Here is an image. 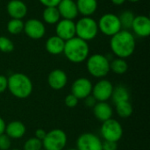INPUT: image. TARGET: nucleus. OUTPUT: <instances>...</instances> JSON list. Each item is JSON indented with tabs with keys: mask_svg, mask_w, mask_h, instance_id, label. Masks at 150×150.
Listing matches in <instances>:
<instances>
[{
	"mask_svg": "<svg viewBox=\"0 0 150 150\" xmlns=\"http://www.w3.org/2000/svg\"><path fill=\"white\" fill-rule=\"evenodd\" d=\"M110 47L116 57L128 58L134 53L136 47L134 35L129 30L122 29L111 37Z\"/></svg>",
	"mask_w": 150,
	"mask_h": 150,
	"instance_id": "nucleus-1",
	"label": "nucleus"
},
{
	"mask_svg": "<svg viewBox=\"0 0 150 150\" xmlns=\"http://www.w3.org/2000/svg\"><path fill=\"white\" fill-rule=\"evenodd\" d=\"M62 54L70 62L82 63L89 57L90 47L87 41L75 36L65 41Z\"/></svg>",
	"mask_w": 150,
	"mask_h": 150,
	"instance_id": "nucleus-2",
	"label": "nucleus"
},
{
	"mask_svg": "<svg viewBox=\"0 0 150 150\" xmlns=\"http://www.w3.org/2000/svg\"><path fill=\"white\" fill-rule=\"evenodd\" d=\"M8 78V86L7 90L10 93L18 98L25 99L31 96L33 85L30 77L24 73H13Z\"/></svg>",
	"mask_w": 150,
	"mask_h": 150,
	"instance_id": "nucleus-3",
	"label": "nucleus"
},
{
	"mask_svg": "<svg viewBox=\"0 0 150 150\" xmlns=\"http://www.w3.org/2000/svg\"><path fill=\"white\" fill-rule=\"evenodd\" d=\"M86 68L91 76L102 79L110 72V61L104 54H94L87 58Z\"/></svg>",
	"mask_w": 150,
	"mask_h": 150,
	"instance_id": "nucleus-4",
	"label": "nucleus"
},
{
	"mask_svg": "<svg viewBox=\"0 0 150 150\" xmlns=\"http://www.w3.org/2000/svg\"><path fill=\"white\" fill-rule=\"evenodd\" d=\"M98 33V22L91 17H83L76 23V36L87 42L95 39Z\"/></svg>",
	"mask_w": 150,
	"mask_h": 150,
	"instance_id": "nucleus-5",
	"label": "nucleus"
},
{
	"mask_svg": "<svg viewBox=\"0 0 150 150\" xmlns=\"http://www.w3.org/2000/svg\"><path fill=\"white\" fill-rule=\"evenodd\" d=\"M68 142L67 134L59 128H54L47 132L42 140V147L45 150H63Z\"/></svg>",
	"mask_w": 150,
	"mask_h": 150,
	"instance_id": "nucleus-6",
	"label": "nucleus"
},
{
	"mask_svg": "<svg viewBox=\"0 0 150 150\" xmlns=\"http://www.w3.org/2000/svg\"><path fill=\"white\" fill-rule=\"evenodd\" d=\"M98 31L104 35L112 37L118 32L122 30L119 16L113 13H105L102 15L98 21Z\"/></svg>",
	"mask_w": 150,
	"mask_h": 150,
	"instance_id": "nucleus-7",
	"label": "nucleus"
},
{
	"mask_svg": "<svg viewBox=\"0 0 150 150\" xmlns=\"http://www.w3.org/2000/svg\"><path fill=\"white\" fill-rule=\"evenodd\" d=\"M100 134L104 141L118 142L123 136V127L120 122L112 118L102 122Z\"/></svg>",
	"mask_w": 150,
	"mask_h": 150,
	"instance_id": "nucleus-8",
	"label": "nucleus"
},
{
	"mask_svg": "<svg viewBox=\"0 0 150 150\" xmlns=\"http://www.w3.org/2000/svg\"><path fill=\"white\" fill-rule=\"evenodd\" d=\"M113 88L114 86L111 81L102 78L93 85L91 96L97 102H107L111 99Z\"/></svg>",
	"mask_w": 150,
	"mask_h": 150,
	"instance_id": "nucleus-9",
	"label": "nucleus"
},
{
	"mask_svg": "<svg viewBox=\"0 0 150 150\" xmlns=\"http://www.w3.org/2000/svg\"><path fill=\"white\" fill-rule=\"evenodd\" d=\"M77 150H102V141L99 136L92 133H84L76 140Z\"/></svg>",
	"mask_w": 150,
	"mask_h": 150,
	"instance_id": "nucleus-10",
	"label": "nucleus"
},
{
	"mask_svg": "<svg viewBox=\"0 0 150 150\" xmlns=\"http://www.w3.org/2000/svg\"><path fill=\"white\" fill-rule=\"evenodd\" d=\"M93 84L91 81L87 77L76 78L71 84L70 91L71 94L76 97L79 100L84 99L88 96L91 95Z\"/></svg>",
	"mask_w": 150,
	"mask_h": 150,
	"instance_id": "nucleus-11",
	"label": "nucleus"
},
{
	"mask_svg": "<svg viewBox=\"0 0 150 150\" xmlns=\"http://www.w3.org/2000/svg\"><path fill=\"white\" fill-rule=\"evenodd\" d=\"M25 35L33 40H40L46 33V27L41 20L37 18H30L24 23V30Z\"/></svg>",
	"mask_w": 150,
	"mask_h": 150,
	"instance_id": "nucleus-12",
	"label": "nucleus"
},
{
	"mask_svg": "<svg viewBox=\"0 0 150 150\" xmlns=\"http://www.w3.org/2000/svg\"><path fill=\"white\" fill-rule=\"evenodd\" d=\"M55 35L67 41L76 36V23L69 19H60L55 25Z\"/></svg>",
	"mask_w": 150,
	"mask_h": 150,
	"instance_id": "nucleus-13",
	"label": "nucleus"
},
{
	"mask_svg": "<svg viewBox=\"0 0 150 150\" xmlns=\"http://www.w3.org/2000/svg\"><path fill=\"white\" fill-rule=\"evenodd\" d=\"M47 83L52 90L61 91L68 83V76L64 70L55 69L48 74Z\"/></svg>",
	"mask_w": 150,
	"mask_h": 150,
	"instance_id": "nucleus-14",
	"label": "nucleus"
},
{
	"mask_svg": "<svg viewBox=\"0 0 150 150\" xmlns=\"http://www.w3.org/2000/svg\"><path fill=\"white\" fill-rule=\"evenodd\" d=\"M131 29L139 37H149L150 35V18L145 15L135 16Z\"/></svg>",
	"mask_w": 150,
	"mask_h": 150,
	"instance_id": "nucleus-15",
	"label": "nucleus"
},
{
	"mask_svg": "<svg viewBox=\"0 0 150 150\" xmlns=\"http://www.w3.org/2000/svg\"><path fill=\"white\" fill-rule=\"evenodd\" d=\"M57 9L61 18L64 19L74 20L79 14L76 4L73 0H61Z\"/></svg>",
	"mask_w": 150,
	"mask_h": 150,
	"instance_id": "nucleus-16",
	"label": "nucleus"
},
{
	"mask_svg": "<svg viewBox=\"0 0 150 150\" xmlns=\"http://www.w3.org/2000/svg\"><path fill=\"white\" fill-rule=\"evenodd\" d=\"M6 11L11 18L22 19L27 14V6L23 0H11L6 5Z\"/></svg>",
	"mask_w": 150,
	"mask_h": 150,
	"instance_id": "nucleus-17",
	"label": "nucleus"
},
{
	"mask_svg": "<svg viewBox=\"0 0 150 150\" xmlns=\"http://www.w3.org/2000/svg\"><path fill=\"white\" fill-rule=\"evenodd\" d=\"M26 132V127L23 122L19 120H12L10 123L6 124L4 134L13 140L21 139Z\"/></svg>",
	"mask_w": 150,
	"mask_h": 150,
	"instance_id": "nucleus-18",
	"label": "nucleus"
},
{
	"mask_svg": "<svg viewBox=\"0 0 150 150\" xmlns=\"http://www.w3.org/2000/svg\"><path fill=\"white\" fill-rule=\"evenodd\" d=\"M92 110L96 119L101 122L112 119L113 115V109L107 102H97Z\"/></svg>",
	"mask_w": 150,
	"mask_h": 150,
	"instance_id": "nucleus-19",
	"label": "nucleus"
},
{
	"mask_svg": "<svg viewBox=\"0 0 150 150\" xmlns=\"http://www.w3.org/2000/svg\"><path fill=\"white\" fill-rule=\"evenodd\" d=\"M65 41L56 35L49 37L45 44L46 50L53 55H58L63 53Z\"/></svg>",
	"mask_w": 150,
	"mask_h": 150,
	"instance_id": "nucleus-20",
	"label": "nucleus"
},
{
	"mask_svg": "<svg viewBox=\"0 0 150 150\" xmlns=\"http://www.w3.org/2000/svg\"><path fill=\"white\" fill-rule=\"evenodd\" d=\"M78 13L83 17H91L98 9V0H76Z\"/></svg>",
	"mask_w": 150,
	"mask_h": 150,
	"instance_id": "nucleus-21",
	"label": "nucleus"
},
{
	"mask_svg": "<svg viewBox=\"0 0 150 150\" xmlns=\"http://www.w3.org/2000/svg\"><path fill=\"white\" fill-rule=\"evenodd\" d=\"M129 98H130V93L127 87H125L124 85H118L113 88L111 99L115 105L120 102L129 101Z\"/></svg>",
	"mask_w": 150,
	"mask_h": 150,
	"instance_id": "nucleus-22",
	"label": "nucleus"
},
{
	"mask_svg": "<svg viewBox=\"0 0 150 150\" xmlns=\"http://www.w3.org/2000/svg\"><path fill=\"white\" fill-rule=\"evenodd\" d=\"M42 18L44 22L48 25L56 24L61 19L57 7H45L42 13Z\"/></svg>",
	"mask_w": 150,
	"mask_h": 150,
	"instance_id": "nucleus-23",
	"label": "nucleus"
},
{
	"mask_svg": "<svg viewBox=\"0 0 150 150\" xmlns=\"http://www.w3.org/2000/svg\"><path fill=\"white\" fill-rule=\"evenodd\" d=\"M128 70V63L125 59L122 58H114L110 62V71L117 75H123Z\"/></svg>",
	"mask_w": 150,
	"mask_h": 150,
	"instance_id": "nucleus-24",
	"label": "nucleus"
},
{
	"mask_svg": "<svg viewBox=\"0 0 150 150\" xmlns=\"http://www.w3.org/2000/svg\"><path fill=\"white\" fill-rule=\"evenodd\" d=\"M115 111L119 117L122 119H127L133 114L134 109L132 104L129 101H124L115 105Z\"/></svg>",
	"mask_w": 150,
	"mask_h": 150,
	"instance_id": "nucleus-25",
	"label": "nucleus"
},
{
	"mask_svg": "<svg viewBox=\"0 0 150 150\" xmlns=\"http://www.w3.org/2000/svg\"><path fill=\"white\" fill-rule=\"evenodd\" d=\"M8 33H10L12 35L19 34L24 30V21L22 19H17V18H11L6 25Z\"/></svg>",
	"mask_w": 150,
	"mask_h": 150,
	"instance_id": "nucleus-26",
	"label": "nucleus"
},
{
	"mask_svg": "<svg viewBox=\"0 0 150 150\" xmlns=\"http://www.w3.org/2000/svg\"><path fill=\"white\" fill-rule=\"evenodd\" d=\"M134 14L133 11H124L123 12H121V14L119 16L120 24H121V27L124 30H129L132 27V24L133 21L134 19Z\"/></svg>",
	"mask_w": 150,
	"mask_h": 150,
	"instance_id": "nucleus-27",
	"label": "nucleus"
},
{
	"mask_svg": "<svg viewBox=\"0 0 150 150\" xmlns=\"http://www.w3.org/2000/svg\"><path fill=\"white\" fill-rule=\"evenodd\" d=\"M42 149V141L35 137L29 138L23 145V150H41Z\"/></svg>",
	"mask_w": 150,
	"mask_h": 150,
	"instance_id": "nucleus-28",
	"label": "nucleus"
},
{
	"mask_svg": "<svg viewBox=\"0 0 150 150\" xmlns=\"http://www.w3.org/2000/svg\"><path fill=\"white\" fill-rule=\"evenodd\" d=\"M14 49L13 42L5 36H0V51L3 53H11Z\"/></svg>",
	"mask_w": 150,
	"mask_h": 150,
	"instance_id": "nucleus-29",
	"label": "nucleus"
},
{
	"mask_svg": "<svg viewBox=\"0 0 150 150\" xmlns=\"http://www.w3.org/2000/svg\"><path fill=\"white\" fill-rule=\"evenodd\" d=\"M78 102H79V99L71 93L67 95L64 99V104L69 108H75L78 105Z\"/></svg>",
	"mask_w": 150,
	"mask_h": 150,
	"instance_id": "nucleus-30",
	"label": "nucleus"
},
{
	"mask_svg": "<svg viewBox=\"0 0 150 150\" xmlns=\"http://www.w3.org/2000/svg\"><path fill=\"white\" fill-rule=\"evenodd\" d=\"M11 147V139L5 134L0 135V150H9Z\"/></svg>",
	"mask_w": 150,
	"mask_h": 150,
	"instance_id": "nucleus-31",
	"label": "nucleus"
},
{
	"mask_svg": "<svg viewBox=\"0 0 150 150\" xmlns=\"http://www.w3.org/2000/svg\"><path fill=\"white\" fill-rule=\"evenodd\" d=\"M118 142L110 141H102V150H117Z\"/></svg>",
	"mask_w": 150,
	"mask_h": 150,
	"instance_id": "nucleus-32",
	"label": "nucleus"
},
{
	"mask_svg": "<svg viewBox=\"0 0 150 150\" xmlns=\"http://www.w3.org/2000/svg\"><path fill=\"white\" fill-rule=\"evenodd\" d=\"M7 86H8V78L4 75H0V94L4 93L7 90Z\"/></svg>",
	"mask_w": 150,
	"mask_h": 150,
	"instance_id": "nucleus-33",
	"label": "nucleus"
},
{
	"mask_svg": "<svg viewBox=\"0 0 150 150\" xmlns=\"http://www.w3.org/2000/svg\"><path fill=\"white\" fill-rule=\"evenodd\" d=\"M41 4L46 7H57L61 0H39Z\"/></svg>",
	"mask_w": 150,
	"mask_h": 150,
	"instance_id": "nucleus-34",
	"label": "nucleus"
},
{
	"mask_svg": "<svg viewBox=\"0 0 150 150\" xmlns=\"http://www.w3.org/2000/svg\"><path fill=\"white\" fill-rule=\"evenodd\" d=\"M83 100H84L83 102H84L85 106H87V107H89V108H93V107H94V105H96V103H97L96 99H95L91 95L88 96V97H87V98H85Z\"/></svg>",
	"mask_w": 150,
	"mask_h": 150,
	"instance_id": "nucleus-35",
	"label": "nucleus"
},
{
	"mask_svg": "<svg viewBox=\"0 0 150 150\" xmlns=\"http://www.w3.org/2000/svg\"><path fill=\"white\" fill-rule=\"evenodd\" d=\"M46 134H47V132L44 129L39 128V129H36V131L34 133V137L39 139V140H40V141H42L45 138Z\"/></svg>",
	"mask_w": 150,
	"mask_h": 150,
	"instance_id": "nucleus-36",
	"label": "nucleus"
},
{
	"mask_svg": "<svg viewBox=\"0 0 150 150\" xmlns=\"http://www.w3.org/2000/svg\"><path fill=\"white\" fill-rule=\"evenodd\" d=\"M5 126H6V123L4 121V120L0 117V135L4 134V130H5Z\"/></svg>",
	"mask_w": 150,
	"mask_h": 150,
	"instance_id": "nucleus-37",
	"label": "nucleus"
},
{
	"mask_svg": "<svg viewBox=\"0 0 150 150\" xmlns=\"http://www.w3.org/2000/svg\"><path fill=\"white\" fill-rule=\"evenodd\" d=\"M111 1L114 5H122L126 2V0H111Z\"/></svg>",
	"mask_w": 150,
	"mask_h": 150,
	"instance_id": "nucleus-38",
	"label": "nucleus"
},
{
	"mask_svg": "<svg viewBox=\"0 0 150 150\" xmlns=\"http://www.w3.org/2000/svg\"><path fill=\"white\" fill-rule=\"evenodd\" d=\"M127 1V0H126ZM127 1H129V2H131V3H137V2H139V1H141V0H127Z\"/></svg>",
	"mask_w": 150,
	"mask_h": 150,
	"instance_id": "nucleus-39",
	"label": "nucleus"
},
{
	"mask_svg": "<svg viewBox=\"0 0 150 150\" xmlns=\"http://www.w3.org/2000/svg\"><path fill=\"white\" fill-rule=\"evenodd\" d=\"M9 150H21V149H10Z\"/></svg>",
	"mask_w": 150,
	"mask_h": 150,
	"instance_id": "nucleus-40",
	"label": "nucleus"
},
{
	"mask_svg": "<svg viewBox=\"0 0 150 150\" xmlns=\"http://www.w3.org/2000/svg\"><path fill=\"white\" fill-rule=\"evenodd\" d=\"M68 150H77L76 149H68Z\"/></svg>",
	"mask_w": 150,
	"mask_h": 150,
	"instance_id": "nucleus-41",
	"label": "nucleus"
},
{
	"mask_svg": "<svg viewBox=\"0 0 150 150\" xmlns=\"http://www.w3.org/2000/svg\"><path fill=\"white\" fill-rule=\"evenodd\" d=\"M41 150H45V149H41Z\"/></svg>",
	"mask_w": 150,
	"mask_h": 150,
	"instance_id": "nucleus-42",
	"label": "nucleus"
}]
</instances>
